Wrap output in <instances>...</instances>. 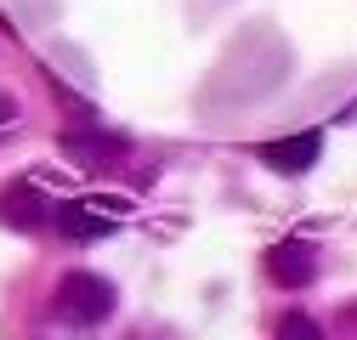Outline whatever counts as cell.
Instances as JSON below:
<instances>
[{"label": "cell", "mask_w": 357, "mask_h": 340, "mask_svg": "<svg viewBox=\"0 0 357 340\" xmlns=\"http://www.w3.org/2000/svg\"><path fill=\"white\" fill-rule=\"evenodd\" d=\"M17 125H23V102L6 91V85H0V137H6V131H17Z\"/></svg>", "instance_id": "obj_7"}, {"label": "cell", "mask_w": 357, "mask_h": 340, "mask_svg": "<svg viewBox=\"0 0 357 340\" xmlns=\"http://www.w3.org/2000/svg\"><path fill=\"white\" fill-rule=\"evenodd\" d=\"M278 334H301V340H318L324 329H318V323H312V318H301V312H289V318L278 323Z\"/></svg>", "instance_id": "obj_8"}, {"label": "cell", "mask_w": 357, "mask_h": 340, "mask_svg": "<svg viewBox=\"0 0 357 340\" xmlns=\"http://www.w3.org/2000/svg\"><path fill=\"white\" fill-rule=\"evenodd\" d=\"M266 272H273L284 289H306L312 278H318V255H312V244H301V238H284L273 255H266Z\"/></svg>", "instance_id": "obj_5"}, {"label": "cell", "mask_w": 357, "mask_h": 340, "mask_svg": "<svg viewBox=\"0 0 357 340\" xmlns=\"http://www.w3.org/2000/svg\"><path fill=\"white\" fill-rule=\"evenodd\" d=\"M63 153L74 164H85V170H108V164H119L130 153V142L119 131H68L63 137Z\"/></svg>", "instance_id": "obj_4"}, {"label": "cell", "mask_w": 357, "mask_h": 340, "mask_svg": "<svg viewBox=\"0 0 357 340\" xmlns=\"http://www.w3.org/2000/svg\"><path fill=\"white\" fill-rule=\"evenodd\" d=\"M0 216H6L12 227H23V233H34V227L52 222V204L34 193V182H12L6 193H0Z\"/></svg>", "instance_id": "obj_6"}, {"label": "cell", "mask_w": 357, "mask_h": 340, "mask_svg": "<svg viewBox=\"0 0 357 340\" xmlns=\"http://www.w3.org/2000/svg\"><path fill=\"white\" fill-rule=\"evenodd\" d=\"M114 307H119L114 301V284L97 278V272H68L57 284V318L74 323V329H91V323L114 318Z\"/></svg>", "instance_id": "obj_2"}, {"label": "cell", "mask_w": 357, "mask_h": 340, "mask_svg": "<svg viewBox=\"0 0 357 340\" xmlns=\"http://www.w3.org/2000/svg\"><path fill=\"white\" fill-rule=\"evenodd\" d=\"M318 159H324V131H301V137H284V142L261 148V164L278 170V176H306Z\"/></svg>", "instance_id": "obj_3"}, {"label": "cell", "mask_w": 357, "mask_h": 340, "mask_svg": "<svg viewBox=\"0 0 357 340\" xmlns=\"http://www.w3.org/2000/svg\"><path fill=\"white\" fill-rule=\"evenodd\" d=\"M125 216H130V204H125V199H68V204L52 210V227H57L63 238L91 244V238H114Z\"/></svg>", "instance_id": "obj_1"}]
</instances>
